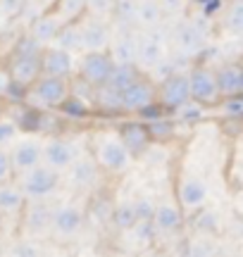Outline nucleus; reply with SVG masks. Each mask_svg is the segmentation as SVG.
I'll use <instances>...</instances> for the list:
<instances>
[{
  "label": "nucleus",
  "mask_w": 243,
  "mask_h": 257,
  "mask_svg": "<svg viewBox=\"0 0 243 257\" xmlns=\"http://www.w3.org/2000/svg\"><path fill=\"white\" fill-rule=\"evenodd\" d=\"M10 102L5 100V95H0V119H3V117H5V114H10Z\"/></svg>",
  "instance_id": "ea45409f"
},
{
  "label": "nucleus",
  "mask_w": 243,
  "mask_h": 257,
  "mask_svg": "<svg viewBox=\"0 0 243 257\" xmlns=\"http://www.w3.org/2000/svg\"><path fill=\"white\" fill-rule=\"evenodd\" d=\"M188 76V98L198 107H215L219 102V88H217L215 69L207 64H196Z\"/></svg>",
  "instance_id": "0eeeda50"
},
{
  "label": "nucleus",
  "mask_w": 243,
  "mask_h": 257,
  "mask_svg": "<svg viewBox=\"0 0 243 257\" xmlns=\"http://www.w3.org/2000/svg\"><path fill=\"white\" fill-rule=\"evenodd\" d=\"M110 217H112V224L119 231H129L131 226L139 221L136 210H134V202H122V205H117V207L110 212Z\"/></svg>",
  "instance_id": "7c9ffc66"
},
{
  "label": "nucleus",
  "mask_w": 243,
  "mask_h": 257,
  "mask_svg": "<svg viewBox=\"0 0 243 257\" xmlns=\"http://www.w3.org/2000/svg\"><path fill=\"white\" fill-rule=\"evenodd\" d=\"M241 121L243 119H229V117H222V128L231 138H238L241 136Z\"/></svg>",
  "instance_id": "4c0bfd02"
},
{
  "label": "nucleus",
  "mask_w": 243,
  "mask_h": 257,
  "mask_svg": "<svg viewBox=\"0 0 243 257\" xmlns=\"http://www.w3.org/2000/svg\"><path fill=\"white\" fill-rule=\"evenodd\" d=\"M57 0H38V5H41V8H43V12H48V10L53 8V5H55Z\"/></svg>",
  "instance_id": "a19ab883"
},
{
  "label": "nucleus",
  "mask_w": 243,
  "mask_h": 257,
  "mask_svg": "<svg viewBox=\"0 0 243 257\" xmlns=\"http://www.w3.org/2000/svg\"><path fill=\"white\" fill-rule=\"evenodd\" d=\"M41 50H43V46L31 34L22 36L15 43L12 55L8 60V69H5L10 79V91L12 88L27 91L29 86L41 76Z\"/></svg>",
  "instance_id": "f257e3e1"
},
{
  "label": "nucleus",
  "mask_w": 243,
  "mask_h": 257,
  "mask_svg": "<svg viewBox=\"0 0 243 257\" xmlns=\"http://www.w3.org/2000/svg\"><path fill=\"white\" fill-rule=\"evenodd\" d=\"M60 27H62V24H60V22H57V19L53 17L50 12H43V15H41V17H38L34 24H31V31H29V34L36 38L41 46L46 48V46H50V43L55 41Z\"/></svg>",
  "instance_id": "bb28decb"
},
{
  "label": "nucleus",
  "mask_w": 243,
  "mask_h": 257,
  "mask_svg": "<svg viewBox=\"0 0 243 257\" xmlns=\"http://www.w3.org/2000/svg\"><path fill=\"white\" fill-rule=\"evenodd\" d=\"M217 88H219V98H229V95H241L243 93V67L241 62H224L215 69Z\"/></svg>",
  "instance_id": "4be33fe9"
},
{
  "label": "nucleus",
  "mask_w": 243,
  "mask_h": 257,
  "mask_svg": "<svg viewBox=\"0 0 243 257\" xmlns=\"http://www.w3.org/2000/svg\"><path fill=\"white\" fill-rule=\"evenodd\" d=\"M224 29L234 36H241L243 34V3L241 0H234L229 10L224 15Z\"/></svg>",
  "instance_id": "2f4dec72"
},
{
  "label": "nucleus",
  "mask_w": 243,
  "mask_h": 257,
  "mask_svg": "<svg viewBox=\"0 0 243 257\" xmlns=\"http://www.w3.org/2000/svg\"><path fill=\"white\" fill-rule=\"evenodd\" d=\"M53 46L62 48L67 53H84V48H81V29H79V22H72V24H65V27H60L57 31L55 41H53Z\"/></svg>",
  "instance_id": "cd10ccee"
},
{
  "label": "nucleus",
  "mask_w": 243,
  "mask_h": 257,
  "mask_svg": "<svg viewBox=\"0 0 243 257\" xmlns=\"http://www.w3.org/2000/svg\"><path fill=\"white\" fill-rule=\"evenodd\" d=\"M15 184L27 200H50L62 186V174L41 162L22 174H15Z\"/></svg>",
  "instance_id": "20e7f679"
},
{
  "label": "nucleus",
  "mask_w": 243,
  "mask_h": 257,
  "mask_svg": "<svg viewBox=\"0 0 243 257\" xmlns=\"http://www.w3.org/2000/svg\"><path fill=\"white\" fill-rule=\"evenodd\" d=\"M136 46H139V31L134 27H122L112 31L107 53L114 64H136Z\"/></svg>",
  "instance_id": "a211bd4d"
},
{
  "label": "nucleus",
  "mask_w": 243,
  "mask_h": 257,
  "mask_svg": "<svg viewBox=\"0 0 243 257\" xmlns=\"http://www.w3.org/2000/svg\"><path fill=\"white\" fill-rule=\"evenodd\" d=\"M12 179H15V174H12V165H10L8 148H0V184L12 181Z\"/></svg>",
  "instance_id": "e433bc0d"
},
{
  "label": "nucleus",
  "mask_w": 243,
  "mask_h": 257,
  "mask_svg": "<svg viewBox=\"0 0 243 257\" xmlns=\"http://www.w3.org/2000/svg\"><path fill=\"white\" fill-rule=\"evenodd\" d=\"M41 153H43V138L41 136H22L15 138L8 146L10 165H12V174H22L31 167L41 165Z\"/></svg>",
  "instance_id": "ddd939ff"
},
{
  "label": "nucleus",
  "mask_w": 243,
  "mask_h": 257,
  "mask_svg": "<svg viewBox=\"0 0 243 257\" xmlns=\"http://www.w3.org/2000/svg\"><path fill=\"white\" fill-rule=\"evenodd\" d=\"M19 131H22V128H19L17 121L10 119L8 114H5V117L0 119V148H8L10 143L19 136Z\"/></svg>",
  "instance_id": "72a5a7b5"
},
{
  "label": "nucleus",
  "mask_w": 243,
  "mask_h": 257,
  "mask_svg": "<svg viewBox=\"0 0 243 257\" xmlns=\"http://www.w3.org/2000/svg\"><path fill=\"white\" fill-rule=\"evenodd\" d=\"M219 110V117H229V119H243V98L241 95H229V98H219L215 105Z\"/></svg>",
  "instance_id": "473e14b6"
},
{
  "label": "nucleus",
  "mask_w": 243,
  "mask_h": 257,
  "mask_svg": "<svg viewBox=\"0 0 243 257\" xmlns=\"http://www.w3.org/2000/svg\"><path fill=\"white\" fill-rule=\"evenodd\" d=\"M91 157L95 160V165L100 167V172L110 176H122L129 169L131 160H134L129 155V150L124 148L117 131L95 134L93 143H91Z\"/></svg>",
  "instance_id": "f03ea898"
},
{
  "label": "nucleus",
  "mask_w": 243,
  "mask_h": 257,
  "mask_svg": "<svg viewBox=\"0 0 243 257\" xmlns=\"http://www.w3.org/2000/svg\"><path fill=\"white\" fill-rule=\"evenodd\" d=\"M160 8L165 15H179L184 10V0H160Z\"/></svg>",
  "instance_id": "58836bf2"
},
{
  "label": "nucleus",
  "mask_w": 243,
  "mask_h": 257,
  "mask_svg": "<svg viewBox=\"0 0 243 257\" xmlns=\"http://www.w3.org/2000/svg\"><path fill=\"white\" fill-rule=\"evenodd\" d=\"M112 57L107 50H86L74 64V76L88 86H103L112 72Z\"/></svg>",
  "instance_id": "1a4fd4ad"
},
{
  "label": "nucleus",
  "mask_w": 243,
  "mask_h": 257,
  "mask_svg": "<svg viewBox=\"0 0 243 257\" xmlns=\"http://www.w3.org/2000/svg\"><path fill=\"white\" fill-rule=\"evenodd\" d=\"M169 53V34L167 29L158 24L139 31V46H136V67L141 72H153Z\"/></svg>",
  "instance_id": "39448f33"
},
{
  "label": "nucleus",
  "mask_w": 243,
  "mask_h": 257,
  "mask_svg": "<svg viewBox=\"0 0 243 257\" xmlns=\"http://www.w3.org/2000/svg\"><path fill=\"white\" fill-rule=\"evenodd\" d=\"M112 8H114V0H86V15L112 19Z\"/></svg>",
  "instance_id": "f704fd0d"
},
{
  "label": "nucleus",
  "mask_w": 243,
  "mask_h": 257,
  "mask_svg": "<svg viewBox=\"0 0 243 257\" xmlns=\"http://www.w3.org/2000/svg\"><path fill=\"white\" fill-rule=\"evenodd\" d=\"M146 128H148L150 141H155V143H169V141H174V136H177V126L167 117H153L146 124Z\"/></svg>",
  "instance_id": "c85d7f7f"
},
{
  "label": "nucleus",
  "mask_w": 243,
  "mask_h": 257,
  "mask_svg": "<svg viewBox=\"0 0 243 257\" xmlns=\"http://www.w3.org/2000/svg\"><path fill=\"white\" fill-rule=\"evenodd\" d=\"M95 112L100 114H122V100H119V91L112 88L110 83L103 86H95L93 88V98H91Z\"/></svg>",
  "instance_id": "5701e85b"
},
{
  "label": "nucleus",
  "mask_w": 243,
  "mask_h": 257,
  "mask_svg": "<svg viewBox=\"0 0 243 257\" xmlns=\"http://www.w3.org/2000/svg\"><path fill=\"white\" fill-rule=\"evenodd\" d=\"M134 210H136V217H139L141 221H150L153 210H155V202L150 200V198H141V200L134 202Z\"/></svg>",
  "instance_id": "c9c22d12"
},
{
  "label": "nucleus",
  "mask_w": 243,
  "mask_h": 257,
  "mask_svg": "<svg viewBox=\"0 0 243 257\" xmlns=\"http://www.w3.org/2000/svg\"><path fill=\"white\" fill-rule=\"evenodd\" d=\"M165 22V12L160 8V0H136L134 8V27L150 29Z\"/></svg>",
  "instance_id": "b1692460"
},
{
  "label": "nucleus",
  "mask_w": 243,
  "mask_h": 257,
  "mask_svg": "<svg viewBox=\"0 0 243 257\" xmlns=\"http://www.w3.org/2000/svg\"><path fill=\"white\" fill-rule=\"evenodd\" d=\"M210 198V186L205 179L200 176H184L177 186V200L179 207L184 212H196L198 207H203Z\"/></svg>",
  "instance_id": "f3484780"
},
{
  "label": "nucleus",
  "mask_w": 243,
  "mask_h": 257,
  "mask_svg": "<svg viewBox=\"0 0 243 257\" xmlns=\"http://www.w3.org/2000/svg\"><path fill=\"white\" fill-rule=\"evenodd\" d=\"M117 134H119L122 143H124V148L129 150V155L134 157V160L141 155H146L150 143H153L143 121H124V124L117 128Z\"/></svg>",
  "instance_id": "412c9836"
},
{
  "label": "nucleus",
  "mask_w": 243,
  "mask_h": 257,
  "mask_svg": "<svg viewBox=\"0 0 243 257\" xmlns=\"http://www.w3.org/2000/svg\"><path fill=\"white\" fill-rule=\"evenodd\" d=\"M100 174H103V172H100V167L95 165L93 157L81 153V155L76 157L74 162L62 172V184L69 186V191L74 188L76 193H88L98 186Z\"/></svg>",
  "instance_id": "f8f14e48"
},
{
  "label": "nucleus",
  "mask_w": 243,
  "mask_h": 257,
  "mask_svg": "<svg viewBox=\"0 0 243 257\" xmlns=\"http://www.w3.org/2000/svg\"><path fill=\"white\" fill-rule=\"evenodd\" d=\"M119 100L122 114H139L146 107H153L158 102V83L141 74L139 79H134L127 88L119 91Z\"/></svg>",
  "instance_id": "6e6552de"
},
{
  "label": "nucleus",
  "mask_w": 243,
  "mask_h": 257,
  "mask_svg": "<svg viewBox=\"0 0 243 257\" xmlns=\"http://www.w3.org/2000/svg\"><path fill=\"white\" fill-rule=\"evenodd\" d=\"M188 98V76L186 72H174L158 83V105L167 112H177L186 107Z\"/></svg>",
  "instance_id": "4468645a"
},
{
  "label": "nucleus",
  "mask_w": 243,
  "mask_h": 257,
  "mask_svg": "<svg viewBox=\"0 0 243 257\" xmlns=\"http://www.w3.org/2000/svg\"><path fill=\"white\" fill-rule=\"evenodd\" d=\"M48 12L65 27V24H72V22H79L86 15V0H57Z\"/></svg>",
  "instance_id": "a878e982"
},
{
  "label": "nucleus",
  "mask_w": 243,
  "mask_h": 257,
  "mask_svg": "<svg viewBox=\"0 0 243 257\" xmlns=\"http://www.w3.org/2000/svg\"><path fill=\"white\" fill-rule=\"evenodd\" d=\"M172 43L177 48L179 55H198L207 43L205 29L198 24L196 19H181L177 29L172 31Z\"/></svg>",
  "instance_id": "dca6fc26"
},
{
  "label": "nucleus",
  "mask_w": 243,
  "mask_h": 257,
  "mask_svg": "<svg viewBox=\"0 0 243 257\" xmlns=\"http://www.w3.org/2000/svg\"><path fill=\"white\" fill-rule=\"evenodd\" d=\"M86 226V210L81 202L76 200H62L53 205L50 212V238L57 243H72L81 236Z\"/></svg>",
  "instance_id": "7ed1b4c3"
},
{
  "label": "nucleus",
  "mask_w": 243,
  "mask_h": 257,
  "mask_svg": "<svg viewBox=\"0 0 243 257\" xmlns=\"http://www.w3.org/2000/svg\"><path fill=\"white\" fill-rule=\"evenodd\" d=\"M50 212H53L50 200H27V205L19 212L22 233L29 240L50 238Z\"/></svg>",
  "instance_id": "9d476101"
},
{
  "label": "nucleus",
  "mask_w": 243,
  "mask_h": 257,
  "mask_svg": "<svg viewBox=\"0 0 243 257\" xmlns=\"http://www.w3.org/2000/svg\"><path fill=\"white\" fill-rule=\"evenodd\" d=\"M81 153H84V150L79 148V143H76L74 138L48 136V138H43V153H41V162L62 174L67 167H69L76 157L81 155Z\"/></svg>",
  "instance_id": "9b49d317"
},
{
  "label": "nucleus",
  "mask_w": 243,
  "mask_h": 257,
  "mask_svg": "<svg viewBox=\"0 0 243 257\" xmlns=\"http://www.w3.org/2000/svg\"><path fill=\"white\" fill-rule=\"evenodd\" d=\"M24 205H27V198H24V193L19 191V186L15 184V179L0 184V214L17 217Z\"/></svg>",
  "instance_id": "393cba45"
},
{
  "label": "nucleus",
  "mask_w": 243,
  "mask_h": 257,
  "mask_svg": "<svg viewBox=\"0 0 243 257\" xmlns=\"http://www.w3.org/2000/svg\"><path fill=\"white\" fill-rule=\"evenodd\" d=\"M79 29H81V48H84V53L86 50H107L114 31L110 17L84 15L79 19Z\"/></svg>",
  "instance_id": "2eb2a0df"
},
{
  "label": "nucleus",
  "mask_w": 243,
  "mask_h": 257,
  "mask_svg": "<svg viewBox=\"0 0 243 257\" xmlns=\"http://www.w3.org/2000/svg\"><path fill=\"white\" fill-rule=\"evenodd\" d=\"M141 69L136 67V64H112V72H110V76H107V81L112 88H117V91H122V88H127L134 79H139L141 76Z\"/></svg>",
  "instance_id": "c756f323"
},
{
  "label": "nucleus",
  "mask_w": 243,
  "mask_h": 257,
  "mask_svg": "<svg viewBox=\"0 0 243 257\" xmlns=\"http://www.w3.org/2000/svg\"><path fill=\"white\" fill-rule=\"evenodd\" d=\"M41 74L72 79L74 76V55L50 43L41 50Z\"/></svg>",
  "instance_id": "6ab92c4d"
},
{
  "label": "nucleus",
  "mask_w": 243,
  "mask_h": 257,
  "mask_svg": "<svg viewBox=\"0 0 243 257\" xmlns=\"http://www.w3.org/2000/svg\"><path fill=\"white\" fill-rule=\"evenodd\" d=\"M31 102H36L38 110H60L65 100L72 95V79L41 74L36 81L27 88Z\"/></svg>",
  "instance_id": "423d86ee"
},
{
  "label": "nucleus",
  "mask_w": 243,
  "mask_h": 257,
  "mask_svg": "<svg viewBox=\"0 0 243 257\" xmlns=\"http://www.w3.org/2000/svg\"><path fill=\"white\" fill-rule=\"evenodd\" d=\"M150 224H153L155 233H162V236L177 233L184 226V210L174 202H155Z\"/></svg>",
  "instance_id": "aec40b11"
}]
</instances>
